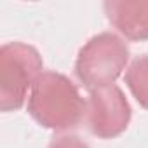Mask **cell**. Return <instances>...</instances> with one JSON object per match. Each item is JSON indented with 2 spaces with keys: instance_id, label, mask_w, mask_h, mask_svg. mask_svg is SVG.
I'll return each instance as SVG.
<instances>
[{
  "instance_id": "3",
  "label": "cell",
  "mask_w": 148,
  "mask_h": 148,
  "mask_svg": "<svg viewBox=\"0 0 148 148\" xmlns=\"http://www.w3.org/2000/svg\"><path fill=\"white\" fill-rule=\"evenodd\" d=\"M40 52L23 42H9L0 49V110H19L28 89L42 73Z\"/></svg>"
},
{
  "instance_id": "6",
  "label": "cell",
  "mask_w": 148,
  "mask_h": 148,
  "mask_svg": "<svg viewBox=\"0 0 148 148\" xmlns=\"http://www.w3.org/2000/svg\"><path fill=\"white\" fill-rule=\"evenodd\" d=\"M125 84L136 101L143 108H148V54H143L131 63L125 71Z\"/></svg>"
},
{
  "instance_id": "4",
  "label": "cell",
  "mask_w": 148,
  "mask_h": 148,
  "mask_svg": "<svg viewBox=\"0 0 148 148\" xmlns=\"http://www.w3.org/2000/svg\"><path fill=\"white\" fill-rule=\"evenodd\" d=\"M86 122L89 131L98 138L112 139L120 136L131 122V106L122 89L113 84L89 91Z\"/></svg>"
},
{
  "instance_id": "1",
  "label": "cell",
  "mask_w": 148,
  "mask_h": 148,
  "mask_svg": "<svg viewBox=\"0 0 148 148\" xmlns=\"http://www.w3.org/2000/svg\"><path fill=\"white\" fill-rule=\"evenodd\" d=\"M28 113L45 129L66 131L86 119V101L66 75L42 71L30 91Z\"/></svg>"
},
{
  "instance_id": "5",
  "label": "cell",
  "mask_w": 148,
  "mask_h": 148,
  "mask_svg": "<svg viewBox=\"0 0 148 148\" xmlns=\"http://www.w3.org/2000/svg\"><path fill=\"white\" fill-rule=\"evenodd\" d=\"M103 7L112 26L127 40H148V0H108Z\"/></svg>"
},
{
  "instance_id": "7",
  "label": "cell",
  "mask_w": 148,
  "mask_h": 148,
  "mask_svg": "<svg viewBox=\"0 0 148 148\" xmlns=\"http://www.w3.org/2000/svg\"><path fill=\"white\" fill-rule=\"evenodd\" d=\"M49 148H91L84 139H80L79 136L73 134H64V136H58L51 141Z\"/></svg>"
},
{
  "instance_id": "2",
  "label": "cell",
  "mask_w": 148,
  "mask_h": 148,
  "mask_svg": "<svg viewBox=\"0 0 148 148\" xmlns=\"http://www.w3.org/2000/svg\"><path fill=\"white\" fill-rule=\"evenodd\" d=\"M129 61L127 44L112 32L94 35L80 51L75 61V75L89 89L113 86Z\"/></svg>"
}]
</instances>
